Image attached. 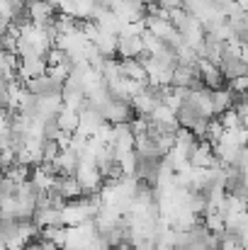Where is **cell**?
I'll return each instance as SVG.
<instances>
[{"instance_id": "cell-13", "label": "cell", "mask_w": 248, "mask_h": 250, "mask_svg": "<svg viewBox=\"0 0 248 250\" xmlns=\"http://www.w3.org/2000/svg\"><path fill=\"white\" fill-rule=\"evenodd\" d=\"M219 119H222V124H224L226 129H236V126H244V124H241V114H239L236 104H234V107H229L226 112H222V114H219Z\"/></svg>"}, {"instance_id": "cell-10", "label": "cell", "mask_w": 248, "mask_h": 250, "mask_svg": "<svg viewBox=\"0 0 248 250\" xmlns=\"http://www.w3.org/2000/svg\"><path fill=\"white\" fill-rule=\"evenodd\" d=\"M56 122L61 124V129H64V131L76 134V131H78V126H81V112H78V109H71V107H66V104H64V109L59 112Z\"/></svg>"}, {"instance_id": "cell-12", "label": "cell", "mask_w": 248, "mask_h": 250, "mask_svg": "<svg viewBox=\"0 0 248 250\" xmlns=\"http://www.w3.org/2000/svg\"><path fill=\"white\" fill-rule=\"evenodd\" d=\"M224 131H226V126L222 124V119H219V117H212V119H209V124H207L204 139H207L209 144H219V141H222V136H224Z\"/></svg>"}, {"instance_id": "cell-1", "label": "cell", "mask_w": 248, "mask_h": 250, "mask_svg": "<svg viewBox=\"0 0 248 250\" xmlns=\"http://www.w3.org/2000/svg\"><path fill=\"white\" fill-rule=\"evenodd\" d=\"M100 112L105 114V119L110 124H132L134 117H136V109L132 107V102H124V100H117V97H110Z\"/></svg>"}, {"instance_id": "cell-4", "label": "cell", "mask_w": 248, "mask_h": 250, "mask_svg": "<svg viewBox=\"0 0 248 250\" xmlns=\"http://www.w3.org/2000/svg\"><path fill=\"white\" fill-rule=\"evenodd\" d=\"M54 189H59L68 202H71V199H81V197H85V189H83L81 180H78L76 175H61V177L56 180ZM49 192H51V189H49Z\"/></svg>"}, {"instance_id": "cell-7", "label": "cell", "mask_w": 248, "mask_h": 250, "mask_svg": "<svg viewBox=\"0 0 248 250\" xmlns=\"http://www.w3.org/2000/svg\"><path fill=\"white\" fill-rule=\"evenodd\" d=\"M236 92L229 87V85H224V87H217V90H212V100H214V109H217V117L222 114V112H226L229 107H234L236 104Z\"/></svg>"}, {"instance_id": "cell-2", "label": "cell", "mask_w": 248, "mask_h": 250, "mask_svg": "<svg viewBox=\"0 0 248 250\" xmlns=\"http://www.w3.org/2000/svg\"><path fill=\"white\" fill-rule=\"evenodd\" d=\"M27 15H29L32 22L46 27V24H54V20L59 15V7H54L46 0H27Z\"/></svg>"}, {"instance_id": "cell-3", "label": "cell", "mask_w": 248, "mask_h": 250, "mask_svg": "<svg viewBox=\"0 0 248 250\" xmlns=\"http://www.w3.org/2000/svg\"><path fill=\"white\" fill-rule=\"evenodd\" d=\"M27 90L34 92V95H39V97H44V95H61L64 92V83H59L56 78H51L49 73H44L39 78H32L27 83Z\"/></svg>"}, {"instance_id": "cell-16", "label": "cell", "mask_w": 248, "mask_h": 250, "mask_svg": "<svg viewBox=\"0 0 248 250\" xmlns=\"http://www.w3.org/2000/svg\"><path fill=\"white\" fill-rule=\"evenodd\" d=\"M61 144L59 141H46L44 144V163H56V158L61 156Z\"/></svg>"}, {"instance_id": "cell-14", "label": "cell", "mask_w": 248, "mask_h": 250, "mask_svg": "<svg viewBox=\"0 0 248 250\" xmlns=\"http://www.w3.org/2000/svg\"><path fill=\"white\" fill-rule=\"evenodd\" d=\"M219 250H244V241H241V236H239V233H234V231L222 233V246H219Z\"/></svg>"}, {"instance_id": "cell-8", "label": "cell", "mask_w": 248, "mask_h": 250, "mask_svg": "<svg viewBox=\"0 0 248 250\" xmlns=\"http://www.w3.org/2000/svg\"><path fill=\"white\" fill-rule=\"evenodd\" d=\"M146 29H149V32H154L156 37H161L163 42L173 34V32H178V27H175L170 20L158 17V15H146Z\"/></svg>"}, {"instance_id": "cell-9", "label": "cell", "mask_w": 248, "mask_h": 250, "mask_svg": "<svg viewBox=\"0 0 248 250\" xmlns=\"http://www.w3.org/2000/svg\"><path fill=\"white\" fill-rule=\"evenodd\" d=\"M122 61V76L139 81V83H149V73L141 63V59H119Z\"/></svg>"}, {"instance_id": "cell-6", "label": "cell", "mask_w": 248, "mask_h": 250, "mask_svg": "<svg viewBox=\"0 0 248 250\" xmlns=\"http://www.w3.org/2000/svg\"><path fill=\"white\" fill-rule=\"evenodd\" d=\"M146 54L144 37H119V59H141Z\"/></svg>"}, {"instance_id": "cell-5", "label": "cell", "mask_w": 248, "mask_h": 250, "mask_svg": "<svg viewBox=\"0 0 248 250\" xmlns=\"http://www.w3.org/2000/svg\"><path fill=\"white\" fill-rule=\"evenodd\" d=\"M88 219H90V214H88V209L83 204V197L66 202V207H64V224L66 226H81Z\"/></svg>"}, {"instance_id": "cell-11", "label": "cell", "mask_w": 248, "mask_h": 250, "mask_svg": "<svg viewBox=\"0 0 248 250\" xmlns=\"http://www.w3.org/2000/svg\"><path fill=\"white\" fill-rule=\"evenodd\" d=\"M32 167L34 166H24V163H15V166H10L5 170V175L10 177V180H15L17 185H22V182H27V180H32Z\"/></svg>"}, {"instance_id": "cell-15", "label": "cell", "mask_w": 248, "mask_h": 250, "mask_svg": "<svg viewBox=\"0 0 248 250\" xmlns=\"http://www.w3.org/2000/svg\"><path fill=\"white\" fill-rule=\"evenodd\" d=\"M190 17H192V15H190L182 5H180V7H175V10H170V22H173L178 29H182V27L190 22Z\"/></svg>"}]
</instances>
